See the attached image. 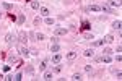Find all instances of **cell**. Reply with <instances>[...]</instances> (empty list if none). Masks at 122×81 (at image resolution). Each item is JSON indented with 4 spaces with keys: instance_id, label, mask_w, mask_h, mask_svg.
<instances>
[{
    "instance_id": "5",
    "label": "cell",
    "mask_w": 122,
    "mask_h": 81,
    "mask_svg": "<svg viewBox=\"0 0 122 81\" xmlns=\"http://www.w3.org/2000/svg\"><path fill=\"white\" fill-rule=\"evenodd\" d=\"M121 28H122V21L121 19H116L112 23V29L114 31H121Z\"/></svg>"
},
{
    "instance_id": "28",
    "label": "cell",
    "mask_w": 122,
    "mask_h": 81,
    "mask_svg": "<svg viewBox=\"0 0 122 81\" xmlns=\"http://www.w3.org/2000/svg\"><path fill=\"white\" fill-rule=\"evenodd\" d=\"M3 8H5V10H10V8H11V5H10V3H3Z\"/></svg>"
},
{
    "instance_id": "26",
    "label": "cell",
    "mask_w": 122,
    "mask_h": 81,
    "mask_svg": "<svg viewBox=\"0 0 122 81\" xmlns=\"http://www.w3.org/2000/svg\"><path fill=\"white\" fill-rule=\"evenodd\" d=\"M60 70H62V67H60V63H57V65H56V68H54V71H57V73H59Z\"/></svg>"
},
{
    "instance_id": "2",
    "label": "cell",
    "mask_w": 122,
    "mask_h": 81,
    "mask_svg": "<svg viewBox=\"0 0 122 81\" xmlns=\"http://www.w3.org/2000/svg\"><path fill=\"white\" fill-rule=\"evenodd\" d=\"M67 33H68V31H67L65 28H56V31H54L56 36H65Z\"/></svg>"
},
{
    "instance_id": "8",
    "label": "cell",
    "mask_w": 122,
    "mask_h": 81,
    "mask_svg": "<svg viewBox=\"0 0 122 81\" xmlns=\"http://www.w3.org/2000/svg\"><path fill=\"white\" fill-rule=\"evenodd\" d=\"M52 78H54V73L52 71H46L44 75H42V80H46V81H51Z\"/></svg>"
},
{
    "instance_id": "24",
    "label": "cell",
    "mask_w": 122,
    "mask_h": 81,
    "mask_svg": "<svg viewBox=\"0 0 122 81\" xmlns=\"http://www.w3.org/2000/svg\"><path fill=\"white\" fill-rule=\"evenodd\" d=\"M91 70H93V67H91V65H85V71L91 73Z\"/></svg>"
},
{
    "instance_id": "1",
    "label": "cell",
    "mask_w": 122,
    "mask_h": 81,
    "mask_svg": "<svg viewBox=\"0 0 122 81\" xmlns=\"http://www.w3.org/2000/svg\"><path fill=\"white\" fill-rule=\"evenodd\" d=\"M51 60H52V63H54V65H57V63H60V62H62V54H59V52H56V54L52 55V58H51Z\"/></svg>"
},
{
    "instance_id": "7",
    "label": "cell",
    "mask_w": 122,
    "mask_h": 81,
    "mask_svg": "<svg viewBox=\"0 0 122 81\" xmlns=\"http://www.w3.org/2000/svg\"><path fill=\"white\" fill-rule=\"evenodd\" d=\"M39 13H41L42 16H49V15H51V11H49L47 7H41V8H39Z\"/></svg>"
},
{
    "instance_id": "6",
    "label": "cell",
    "mask_w": 122,
    "mask_h": 81,
    "mask_svg": "<svg viewBox=\"0 0 122 81\" xmlns=\"http://www.w3.org/2000/svg\"><path fill=\"white\" fill-rule=\"evenodd\" d=\"M121 5H122V2H121V0H109V7H111V8H116V7L119 8Z\"/></svg>"
},
{
    "instance_id": "17",
    "label": "cell",
    "mask_w": 122,
    "mask_h": 81,
    "mask_svg": "<svg viewBox=\"0 0 122 81\" xmlns=\"http://www.w3.org/2000/svg\"><path fill=\"white\" fill-rule=\"evenodd\" d=\"M72 80H75V81L83 80V78H81V73H73V75H72Z\"/></svg>"
},
{
    "instance_id": "31",
    "label": "cell",
    "mask_w": 122,
    "mask_h": 81,
    "mask_svg": "<svg viewBox=\"0 0 122 81\" xmlns=\"http://www.w3.org/2000/svg\"><path fill=\"white\" fill-rule=\"evenodd\" d=\"M83 28H85V29H88V28H90V23H88V21H85V23H83Z\"/></svg>"
},
{
    "instance_id": "21",
    "label": "cell",
    "mask_w": 122,
    "mask_h": 81,
    "mask_svg": "<svg viewBox=\"0 0 122 81\" xmlns=\"http://www.w3.org/2000/svg\"><path fill=\"white\" fill-rule=\"evenodd\" d=\"M13 80H15V81H20V80H23V75H21V73H16V75L13 76Z\"/></svg>"
},
{
    "instance_id": "9",
    "label": "cell",
    "mask_w": 122,
    "mask_h": 81,
    "mask_svg": "<svg viewBox=\"0 0 122 81\" xmlns=\"http://www.w3.org/2000/svg\"><path fill=\"white\" fill-rule=\"evenodd\" d=\"M18 37H20V41H21V42H26V41H28V34H26V33H20Z\"/></svg>"
},
{
    "instance_id": "22",
    "label": "cell",
    "mask_w": 122,
    "mask_h": 81,
    "mask_svg": "<svg viewBox=\"0 0 122 81\" xmlns=\"http://www.w3.org/2000/svg\"><path fill=\"white\" fill-rule=\"evenodd\" d=\"M13 39H15V37L11 36V34H7V37H5V41H7L8 44H11V41H13Z\"/></svg>"
},
{
    "instance_id": "25",
    "label": "cell",
    "mask_w": 122,
    "mask_h": 81,
    "mask_svg": "<svg viewBox=\"0 0 122 81\" xmlns=\"http://www.w3.org/2000/svg\"><path fill=\"white\" fill-rule=\"evenodd\" d=\"M31 7H33L34 10H38L39 8V3H38V2H31Z\"/></svg>"
},
{
    "instance_id": "29",
    "label": "cell",
    "mask_w": 122,
    "mask_h": 81,
    "mask_svg": "<svg viewBox=\"0 0 122 81\" xmlns=\"http://www.w3.org/2000/svg\"><path fill=\"white\" fill-rule=\"evenodd\" d=\"M23 21H25V16H23V15H20V18H18V23H20V24H21Z\"/></svg>"
},
{
    "instance_id": "32",
    "label": "cell",
    "mask_w": 122,
    "mask_h": 81,
    "mask_svg": "<svg viewBox=\"0 0 122 81\" xmlns=\"http://www.w3.org/2000/svg\"><path fill=\"white\" fill-rule=\"evenodd\" d=\"M2 15H3V13H2V11H0V19H2Z\"/></svg>"
},
{
    "instance_id": "18",
    "label": "cell",
    "mask_w": 122,
    "mask_h": 81,
    "mask_svg": "<svg viewBox=\"0 0 122 81\" xmlns=\"http://www.w3.org/2000/svg\"><path fill=\"white\" fill-rule=\"evenodd\" d=\"M99 60H103L104 63H111L112 58H111V55H103V58H99Z\"/></svg>"
},
{
    "instance_id": "27",
    "label": "cell",
    "mask_w": 122,
    "mask_h": 81,
    "mask_svg": "<svg viewBox=\"0 0 122 81\" xmlns=\"http://www.w3.org/2000/svg\"><path fill=\"white\" fill-rule=\"evenodd\" d=\"M85 39H86V41H91V39H94V36H93V34H86Z\"/></svg>"
},
{
    "instance_id": "15",
    "label": "cell",
    "mask_w": 122,
    "mask_h": 81,
    "mask_svg": "<svg viewBox=\"0 0 122 81\" xmlns=\"http://www.w3.org/2000/svg\"><path fill=\"white\" fill-rule=\"evenodd\" d=\"M59 50H60V45H59V44H52V45H51V52L56 54V52H59Z\"/></svg>"
},
{
    "instance_id": "10",
    "label": "cell",
    "mask_w": 122,
    "mask_h": 81,
    "mask_svg": "<svg viewBox=\"0 0 122 81\" xmlns=\"http://www.w3.org/2000/svg\"><path fill=\"white\" fill-rule=\"evenodd\" d=\"M46 68H47V60H41V63H39V70L44 71Z\"/></svg>"
},
{
    "instance_id": "23",
    "label": "cell",
    "mask_w": 122,
    "mask_h": 81,
    "mask_svg": "<svg viewBox=\"0 0 122 81\" xmlns=\"http://www.w3.org/2000/svg\"><path fill=\"white\" fill-rule=\"evenodd\" d=\"M103 52H104V55H111V54H112V50H111L109 47H106V49H104Z\"/></svg>"
},
{
    "instance_id": "3",
    "label": "cell",
    "mask_w": 122,
    "mask_h": 81,
    "mask_svg": "<svg viewBox=\"0 0 122 81\" xmlns=\"http://www.w3.org/2000/svg\"><path fill=\"white\" fill-rule=\"evenodd\" d=\"M18 52H20V55H23V57H28V55H29V50L25 47V45H20V47H18Z\"/></svg>"
},
{
    "instance_id": "30",
    "label": "cell",
    "mask_w": 122,
    "mask_h": 81,
    "mask_svg": "<svg viewBox=\"0 0 122 81\" xmlns=\"http://www.w3.org/2000/svg\"><path fill=\"white\" fill-rule=\"evenodd\" d=\"M121 60H122V57H121V54H117V55H116V62H121Z\"/></svg>"
},
{
    "instance_id": "13",
    "label": "cell",
    "mask_w": 122,
    "mask_h": 81,
    "mask_svg": "<svg viewBox=\"0 0 122 81\" xmlns=\"http://www.w3.org/2000/svg\"><path fill=\"white\" fill-rule=\"evenodd\" d=\"M88 10H90V11H101V7H99V5H90Z\"/></svg>"
},
{
    "instance_id": "14",
    "label": "cell",
    "mask_w": 122,
    "mask_h": 81,
    "mask_svg": "<svg viewBox=\"0 0 122 81\" xmlns=\"http://www.w3.org/2000/svg\"><path fill=\"white\" fill-rule=\"evenodd\" d=\"M112 41H114L112 34H106V36H104V42H107V44H109V42H112Z\"/></svg>"
},
{
    "instance_id": "4",
    "label": "cell",
    "mask_w": 122,
    "mask_h": 81,
    "mask_svg": "<svg viewBox=\"0 0 122 81\" xmlns=\"http://www.w3.org/2000/svg\"><path fill=\"white\" fill-rule=\"evenodd\" d=\"M76 55H78V54H76L75 50H72V52H68L65 57H67V60H68V62H73V60L76 58Z\"/></svg>"
},
{
    "instance_id": "16",
    "label": "cell",
    "mask_w": 122,
    "mask_h": 81,
    "mask_svg": "<svg viewBox=\"0 0 122 81\" xmlns=\"http://www.w3.org/2000/svg\"><path fill=\"white\" fill-rule=\"evenodd\" d=\"M34 37H36V41H44V39H46V36H44L42 33H36Z\"/></svg>"
},
{
    "instance_id": "12",
    "label": "cell",
    "mask_w": 122,
    "mask_h": 81,
    "mask_svg": "<svg viewBox=\"0 0 122 81\" xmlns=\"http://www.w3.org/2000/svg\"><path fill=\"white\" fill-rule=\"evenodd\" d=\"M83 55H85V57H93V55H94V50H93V49H86V50L83 52Z\"/></svg>"
},
{
    "instance_id": "19",
    "label": "cell",
    "mask_w": 122,
    "mask_h": 81,
    "mask_svg": "<svg viewBox=\"0 0 122 81\" xmlns=\"http://www.w3.org/2000/svg\"><path fill=\"white\" fill-rule=\"evenodd\" d=\"M103 44H104V39H99V41H94L91 45H93V47H96V45H103Z\"/></svg>"
},
{
    "instance_id": "20",
    "label": "cell",
    "mask_w": 122,
    "mask_h": 81,
    "mask_svg": "<svg viewBox=\"0 0 122 81\" xmlns=\"http://www.w3.org/2000/svg\"><path fill=\"white\" fill-rule=\"evenodd\" d=\"M46 24H49V26H54V19L47 16V18H46Z\"/></svg>"
},
{
    "instance_id": "11",
    "label": "cell",
    "mask_w": 122,
    "mask_h": 81,
    "mask_svg": "<svg viewBox=\"0 0 122 81\" xmlns=\"http://www.w3.org/2000/svg\"><path fill=\"white\" fill-rule=\"evenodd\" d=\"M101 11H104V13H112V8L109 5H103L101 7Z\"/></svg>"
}]
</instances>
